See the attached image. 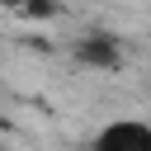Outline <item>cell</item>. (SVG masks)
<instances>
[{
    "instance_id": "obj_2",
    "label": "cell",
    "mask_w": 151,
    "mask_h": 151,
    "mask_svg": "<svg viewBox=\"0 0 151 151\" xmlns=\"http://www.w3.org/2000/svg\"><path fill=\"white\" fill-rule=\"evenodd\" d=\"M94 146L99 151H151V123L118 118V123H109V127L94 132Z\"/></svg>"
},
{
    "instance_id": "obj_3",
    "label": "cell",
    "mask_w": 151,
    "mask_h": 151,
    "mask_svg": "<svg viewBox=\"0 0 151 151\" xmlns=\"http://www.w3.org/2000/svg\"><path fill=\"white\" fill-rule=\"evenodd\" d=\"M0 9L24 19V24H52V19H61L66 5L61 0H0Z\"/></svg>"
},
{
    "instance_id": "obj_1",
    "label": "cell",
    "mask_w": 151,
    "mask_h": 151,
    "mask_svg": "<svg viewBox=\"0 0 151 151\" xmlns=\"http://www.w3.org/2000/svg\"><path fill=\"white\" fill-rule=\"evenodd\" d=\"M76 61L85 66V71H123V42L113 38V33H104V28H94V33H85L80 42H76Z\"/></svg>"
}]
</instances>
